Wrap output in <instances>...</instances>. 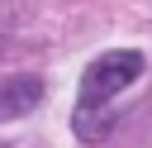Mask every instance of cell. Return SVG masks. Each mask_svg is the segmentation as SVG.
<instances>
[{
	"label": "cell",
	"instance_id": "obj_1",
	"mask_svg": "<svg viewBox=\"0 0 152 148\" xmlns=\"http://www.w3.org/2000/svg\"><path fill=\"white\" fill-rule=\"evenodd\" d=\"M138 76H142V53H133V48H114V53L95 57V62L86 67V76H81L76 115H86V110H104V105H109L119 91H128Z\"/></svg>",
	"mask_w": 152,
	"mask_h": 148
},
{
	"label": "cell",
	"instance_id": "obj_2",
	"mask_svg": "<svg viewBox=\"0 0 152 148\" xmlns=\"http://www.w3.org/2000/svg\"><path fill=\"white\" fill-rule=\"evenodd\" d=\"M38 100H43V81L38 76H0V124L38 110Z\"/></svg>",
	"mask_w": 152,
	"mask_h": 148
}]
</instances>
